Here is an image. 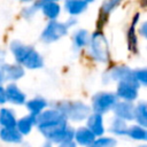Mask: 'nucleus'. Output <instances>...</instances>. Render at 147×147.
Returning a JSON list of instances; mask_svg holds the SVG:
<instances>
[{"mask_svg": "<svg viewBox=\"0 0 147 147\" xmlns=\"http://www.w3.org/2000/svg\"><path fill=\"white\" fill-rule=\"evenodd\" d=\"M41 9H42V13L45 14V16H47L51 20L56 18L60 14V6L56 2H47L41 6Z\"/></svg>", "mask_w": 147, "mask_h": 147, "instance_id": "obj_18", "label": "nucleus"}, {"mask_svg": "<svg viewBox=\"0 0 147 147\" xmlns=\"http://www.w3.org/2000/svg\"><path fill=\"white\" fill-rule=\"evenodd\" d=\"M60 147H76V144L71 140V141H65V142H62Z\"/></svg>", "mask_w": 147, "mask_h": 147, "instance_id": "obj_29", "label": "nucleus"}, {"mask_svg": "<svg viewBox=\"0 0 147 147\" xmlns=\"http://www.w3.org/2000/svg\"><path fill=\"white\" fill-rule=\"evenodd\" d=\"M114 111L118 118L123 119H133L134 118V107L129 101L118 102L114 106Z\"/></svg>", "mask_w": 147, "mask_h": 147, "instance_id": "obj_7", "label": "nucleus"}, {"mask_svg": "<svg viewBox=\"0 0 147 147\" xmlns=\"http://www.w3.org/2000/svg\"><path fill=\"white\" fill-rule=\"evenodd\" d=\"M117 95L126 101H132L138 96V90L136 85H132L130 83H123L121 82L117 87Z\"/></svg>", "mask_w": 147, "mask_h": 147, "instance_id": "obj_8", "label": "nucleus"}, {"mask_svg": "<svg viewBox=\"0 0 147 147\" xmlns=\"http://www.w3.org/2000/svg\"><path fill=\"white\" fill-rule=\"evenodd\" d=\"M22 1H30V0H22Z\"/></svg>", "mask_w": 147, "mask_h": 147, "instance_id": "obj_33", "label": "nucleus"}, {"mask_svg": "<svg viewBox=\"0 0 147 147\" xmlns=\"http://www.w3.org/2000/svg\"><path fill=\"white\" fill-rule=\"evenodd\" d=\"M87 39H88V34L85 30H79L76 32L75 37H74V41L78 47H82L84 45L87 44Z\"/></svg>", "mask_w": 147, "mask_h": 147, "instance_id": "obj_24", "label": "nucleus"}, {"mask_svg": "<svg viewBox=\"0 0 147 147\" xmlns=\"http://www.w3.org/2000/svg\"><path fill=\"white\" fill-rule=\"evenodd\" d=\"M7 100H6V92H5V88L0 85V103H5Z\"/></svg>", "mask_w": 147, "mask_h": 147, "instance_id": "obj_28", "label": "nucleus"}, {"mask_svg": "<svg viewBox=\"0 0 147 147\" xmlns=\"http://www.w3.org/2000/svg\"><path fill=\"white\" fill-rule=\"evenodd\" d=\"M111 77L114 79H118L123 83H130L132 85H136L137 87L139 86V84H138V82L136 80V77H134V71H132L127 68H124V67L115 68L111 71Z\"/></svg>", "mask_w": 147, "mask_h": 147, "instance_id": "obj_6", "label": "nucleus"}, {"mask_svg": "<svg viewBox=\"0 0 147 147\" xmlns=\"http://www.w3.org/2000/svg\"><path fill=\"white\" fill-rule=\"evenodd\" d=\"M1 72H2V79H20L23 75L24 71L21 67L18 65H13V64H3L1 65Z\"/></svg>", "mask_w": 147, "mask_h": 147, "instance_id": "obj_9", "label": "nucleus"}, {"mask_svg": "<svg viewBox=\"0 0 147 147\" xmlns=\"http://www.w3.org/2000/svg\"><path fill=\"white\" fill-rule=\"evenodd\" d=\"M55 1H57V0H38V1L34 3V6H33V9L40 8L42 5H45V3H47V2H55Z\"/></svg>", "mask_w": 147, "mask_h": 147, "instance_id": "obj_27", "label": "nucleus"}, {"mask_svg": "<svg viewBox=\"0 0 147 147\" xmlns=\"http://www.w3.org/2000/svg\"><path fill=\"white\" fill-rule=\"evenodd\" d=\"M140 147H145V146H140Z\"/></svg>", "mask_w": 147, "mask_h": 147, "instance_id": "obj_34", "label": "nucleus"}, {"mask_svg": "<svg viewBox=\"0 0 147 147\" xmlns=\"http://www.w3.org/2000/svg\"><path fill=\"white\" fill-rule=\"evenodd\" d=\"M5 92H6V100H8L13 103H17V105L24 103L25 95L21 92V90L16 85H14V84L8 85L7 88L5 90Z\"/></svg>", "mask_w": 147, "mask_h": 147, "instance_id": "obj_10", "label": "nucleus"}, {"mask_svg": "<svg viewBox=\"0 0 147 147\" xmlns=\"http://www.w3.org/2000/svg\"><path fill=\"white\" fill-rule=\"evenodd\" d=\"M0 138L6 142H20L22 134L15 127H2L0 130Z\"/></svg>", "mask_w": 147, "mask_h": 147, "instance_id": "obj_13", "label": "nucleus"}, {"mask_svg": "<svg viewBox=\"0 0 147 147\" xmlns=\"http://www.w3.org/2000/svg\"><path fill=\"white\" fill-rule=\"evenodd\" d=\"M126 134L136 140H146V138H147L145 129H142L139 125H133V126L129 127L126 130Z\"/></svg>", "mask_w": 147, "mask_h": 147, "instance_id": "obj_20", "label": "nucleus"}, {"mask_svg": "<svg viewBox=\"0 0 147 147\" xmlns=\"http://www.w3.org/2000/svg\"><path fill=\"white\" fill-rule=\"evenodd\" d=\"M33 124H34V115L30 114L29 116H25L21 118L18 122H16V127L21 134H28L31 131Z\"/></svg>", "mask_w": 147, "mask_h": 147, "instance_id": "obj_15", "label": "nucleus"}, {"mask_svg": "<svg viewBox=\"0 0 147 147\" xmlns=\"http://www.w3.org/2000/svg\"><path fill=\"white\" fill-rule=\"evenodd\" d=\"M139 20V15H136L132 22V26L129 29V33H127V40H129V48L132 52H137V37H136V32H134V26L137 21Z\"/></svg>", "mask_w": 147, "mask_h": 147, "instance_id": "obj_19", "label": "nucleus"}, {"mask_svg": "<svg viewBox=\"0 0 147 147\" xmlns=\"http://www.w3.org/2000/svg\"><path fill=\"white\" fill-rule=\"evenodd\" d=\"M76 138V141L80 145H84V146H88V145H92V142L95 140L94 139V134L87 129V127H80L78 129L76 132H75V136Z\"/></svg>", "mask_w": 147, "mask_h": 147, "instance_id": "obj_12", "label": "nucleus"}, {"mask_svg": "<svg viewBox=\"0 0 147 147\" xmlns=\"http://www.w3.org/2000/svg\"><path fill=\"white\" fill-rule=\"evenodd\" d=\"M10 48L17 60V62L30 69H37L42 67V60L40 55L30 46H25L18 41H14L10 45Z\"/></svg>", "mask_w": 147, "mask_h": 147, "instance_id": "obj_1", "label": "nucleus"}, {"mask_svg": "<svg viewBox=\"0 0 147 147\" xmlns=\"http://www.w3.org/2000/svg\"><path fill=\"white\" fill-rule=\"evenodd\" d=\"M134 77H136V80L138 82V84H142V85L146 84L147 74H146V70L145 69H140V70L134 71Z\"/></svg>", "mask_w": 147, "mask_h": 147, "instance_id": "obj_26", "label": "nucleus"}, {"mask_svg": "<svg viewBox=\"0 0 147 147\" xmlns=\"http://www.w3.org/2000/svg\"><path fill=\"white\" fill-rule=\"evenodd\" d=\"M83 1H84V2H86V3H87V2H91V1H93V0H83Z\"/></svg>", "mask_w": 147, "mask_h": 147, "instance_id": "obj_31", "label": "nucleus"}, {"mask_svg": "<svg viewBox=\"0 0 147 147\" xmlns=\"http://www.w3.org/2000/svg\"><path fill=\"white\" fill-rule=\"evenodd\" d=\"M68 26H69V25H67V24H62V23H60V22L52 21V22L46 26V29L44 30L41 37H42V39H44L46 42L55 41V40H57L59 38L63 37V36L67 33Z\"/></svg>", "mask_w": 147, "mask_h": 147, "instance_id": "obj_5", "label": "nucleus"}, {"mask_svg": "<svg viewBox=\"0 0 147 147\" xmlns=\"http://www.w3.org/2000/svg\"><path fill=\"white\" fill-rule=\"evenodd\" d=\"M146 117H147L146 105L145 103L138 105V107L134 108V118L138 121V123L141 126H146Z\"/></svg>", "mask_w": 147, "mask_h": 147, "instance_id": "obj_22", "label": "nucleus"}, {"mask_svg": "<svg viewBox=\"0 0 147 147\" xmlns=\"http://www.w3.org/2000/svg\"><path fill=\"white\" fill-rule=\"evenodd\" d=\"M117 103V98L111 93H99L93 98L92 107L98 114H102L105 111H108L109 109L114 108V106Z\"/></svg>", "mask_w": 147, "mask_h": 147, "instance_id": "obj_4", "label": "nucleus"}, {"mask_svg": "<svg viewBox=\"0 0 147 147\" xmlns=\"http://www.w3.org/2000/svg\"><path fill=\"white\" fill-rule=\"evenodd\" d=\"M57 110L64 115L67 118H71L74 121H80L85 118L88 113L90 108L85 106L82 102H71V101H65V102H60L57 106Z\"/></svg>", "mask_w": 147, "mask_h": 147, "instance_id": "obj_2", "label": "nucleus"}, {"mask_svg": "<svg viewBox=\"0 0 147 147\" xmlns=\"http://www.w3.org/2000/svg\"><path fill=\"white\" fill-rule=\"evenodd\" d=\"M45 147H51V145H49V144H47V145H45Z\"/></svg>", "mask_w": 147, "mask_h": 147, "instance_id": "obj_32", "label": "nucleus"}, {"mask_svg": "<svg viewBox=\"0 0 147 147\" xmlns=\"http://www.w3.org/2000/svg\"><path fill=\"white\" fill-rule=\"evenodd\" d=\"M90 49H91L92 56L95 60L102 61V62L108 61V57H109L108 44H107V41H106V39H105L102 33L94 32L92 34L91 41H90Z\"/></svg>", "mask_w": 147, "mask_h": 147, "instance_id": "obj_3", "label": "nucleus"}, {"mask_svg": "<svg viewBox=\"0 0 147 147\" xmlns=\"http://www.w3.org/2000/svg\"><path fill=\"white\" fill-rule=\"evenodd\" d=\"M2 72H1V65H0V82H2Z\"/></svg>", "mask_w": 147, "mask_h": 147, "instance_id": "obj_30", "label": "nucleus"}, {"mask_svg": "<svg viewBox=\"0 0 147 147\" xmlns=\"http://www.w3.org/2000/svg\"><path fill=\"white\" fill-rule=\"evenodd\" d=\"M122 0H106L103 6H102V13L108 14L110 10H113L116 6H118L121 3Z\"/></svg>", "mask_w": 147, "mask_h": 147, "instance_id": "obj_25", "label": "nucleus"}, {"mask_svg": "<svg viewBox=\"0 0 147 147\" xmlns=\"http://www.w3.org/2000/svg\"><path fill=\"white\" fill-rule=\"evenodd\" d=\"M16 118L13 110L2 108L0 110V125L3 127H15L16 126Z\"/></svg>", "mask_w": 147, "mask_h": 147, "instance_id": "obj_14", "label": "nucleus"}, {"mask_svg": "<svg viewBox=\"0 0 147 147\" xmlns=\"http://www.w3.org/2000/svg\"><path fill=\"white\" fill-rule=\"evenodd\" d=\"M86 2L83 0H67L65 8L71 15H78L86 9Z\"/></svg>", "mask_w": 147, "mask_h": 147, "instance_id": "obj_16", "label": "nucleus"}, {"mask_svg": "<svg viewBox=\"0 0 147 147\" xmlns=\"http://www.w3.org/2000/svg\"><path fill=\"white\" fill-rule=\"evenodd\" d=\"M46 106H47V102L42 98H34L26 102V108L30 110L31 115H38L39 113H41V110Z\"/></svg>", "mask_w": 147, "mask_h": 147, "instance_id": "obj_17", "label": "nucleus"}, {"mask_svg": "<svg viewBox=\"0 0 147 147\" xmlns=\"http://www.w3.org/2000/svg\"><path fill=\"white\" fill-rule=\"evenodd\" d=\"M87 129L94 136H101L103 133V124H102V115L101 114H93L88 117Z\"/></svg>", "mask_w": 147, "mask_h": 147, "instance_id": "obj_11", "label": "nucleus"}, {"mask_svg": "<svg viewBox=\"0 0 147 147\" xmlns=\"http://www.w3.org/2000/svg\"><path fill=\"white\" fill-rule=\"evenodd\" d=\"M126 130H127V127H126L124 121H122V119L118 118V117L115 118V119H113L111 125L109 126V131H110V132H113V133H115V134H119V136L125 134V133H126Z\"/></svg>", "mask_w": 147, "mask_h": 147, "instance_id": "obj_21", "label": "nucleus"}, {"mask_svg": "<svg viewBox=\"0 0 147 147\" xmlns=\"http://www.w3.org/2000/svg\"><path fill=\"white\" fill-rule=\"evenodd\" d=\"M116 145V140L113 138H100L94 140L91 147H114Z\"/></svg>", "mask_w": 147, "mask_h": 147, "instance_id": "obj_23", "label": "nucleus"}]
</instances>
